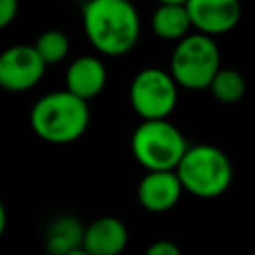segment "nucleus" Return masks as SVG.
Segmentation results:
<instances>
[{
	"mask_svg": "<svg viewBox=\"0 0 255 255\" xmlns=\"http://www.w3.org/2000/svg\"><path fill=\"white\" fill-rule=\"evenodd\" d=\"M82 26L90 44L106 56H124L139 40V14L131 0H88Z\"/></svg>",
	"mask_w": 255,
	"mask_h": 255,
	"instance_id": "nucleus-1",
	"label": "nucleus"
},
{
	"mask_svg": "<svg viewBox=\"0 0 255 255\" xmlns=\"http://www.w3.org/2000/svg\"><path fill=\"white\" fill-rule=\"evenodd\" d=\"M90 126L88 100L72 94L70 90H58L42 96L30 110L32 131L54 145H66L80 139Z\"/></svg>",
	"mask_w": 255,
	"mask_h": 255,
	"instance_id": "nucleus-2",
	"label": "nucleus"
},
{
	"mask_svg": "<svg viewBox=\"0 0 255 255\" xmlns=\"http://www.w3.org/2000/svg\"><path fill=\"white\" fill-rule=\"evenodd\" d=\"M183 189L199 199L223 195L233 179V167L223 149L213 143L189 145L175 167Z\"/></svg>",
	"mask_w": 255,
	"mask_h": 255,
	"instance_id": "nucleus-3",
	"label": "nucleus"
},
{
	"mask_svg": "<svg viewBox=\"0 0 255 255\" xmlns=\"http://www.w3.org/2000/svg\"><path fill=\"white\" fill-rule=\"evenodd\" d=\"M133 159L145 169H175L187 151L181 129L167 118L141 120L129 139Z\"/></svg>",
	"mask_w": 255,
	"mask_h": 255,
	"instance_id": "nucleus-4",
	"label": "nucleus"
},
{
	"mask_svg": "<svg viewBox=\"0 0 255 255\" xmlns=\"http://www.w3.org/2000/svg\"><path fill=\"white\" fill-rule=\"evenodd\" d=\"M203 32H189L181 38L169 58V72L185 90H207L221 68V54L213 40Z\"/></svg>",
	"mask_w": 255,
	"mask_h": 255,
	"instance_id": "nucleus-5",
	"label": "nucleus"
},
{
	"mask_svg": "<svg viewBox=\"0 0 255 255\" xmlns=\"http://www.w3.org/2000/svg\"><path fill=\"white\" fill-rule=\"evenodd\" d=\"M177 88L179 84L171 72L143 68L131 78L128 90L129 106L141 120L169 118L177 106Z\"/></svg>",
	"mask_w": 255,
	"mask_h": 255,
	"instance_id": "nucleus-6",
	"label": "nucleus"
},
{
	"mask_svg": "<svg viewBox=\"0 0 255 255\" xmlns=\"http://www.w3.org/2000/svg\"><path fill=\"white\" fill-rule=\"evenodd\" d=\"M46 68L34 44H14L0 54V86L8 92H28L40 84Z\"/></svg>",
	"mask_w": 255,
	"mask_h": 255,
	"instance_id": "nucleus-7",
	"label": "nucleus"
},
{
	"mask_svg": "<svg viewBox=\"0 0 255 255\" xmlns=\"http://www.w3.org/2000/svg\"><path fill=\"white\" fill-rule=\"evenodd\" d=\"M183 183L175 169H151L137 183V201L149 213H165L183 195Z\"/></svg>",
	"mask_w": 255,
	"mask_h": 255,
	"instance_id": "nucleus-8",
	"label": "nucleus"
},
{
	"mask_svg": "<svg viewBox=\"0 0 255 255\" xmlns=\"http://www.w3.org/2000/svg\"><path fill=\"white\" fill-rule=\"evenodd\" d=\"M193 30L221 36L231 32L241 20V0H187Z\"/></svg>",
	"mask_w": 255,
	"mask_h": 255,
	"instance_id": "nucleus-9",
	"label": "nucleus"
},
{
	"mask_svg": "<svg viewBox=\"0 0 255 255\" xmlns=\"http://www.w3.org/2000/svg\"><path fill=\"white\" fill-rule=\"evenodd\" d=\"M129 233L122 219L104 215L86 225L84 253L86 255H120L128 245Z\"/></svg>",
	"mask_w": 255,
	"mask_h": 255,
	"instance_id": "nucleus-10",
	"label": "nucleus"
},
{
	"mask_svg": "<svg viewBox=\"0 0 255 255\" xmlns=\"http://www.w3.org/2000/svg\"><path fill=\"white\" fill-rule=\"evenodd\" d=\"M106 82L108 70L104 62L96 56H80L72 60L66 68V90L88 102L102 94Z\"/></svg>",
	"mask_w": 255,
	"mask_h": 255,
	"instance_id": "nucleus-11",
	"label": "nucleus"
},
{
	"mask_svg": "<svg viewBox=\"0 0 255 255\" xmlns=\"http://www.w3.org/2000/svg\"><path fill=\"white\" fill-rule=\"evenodd\" d=\"M86 227L74 215H58L46 227L44 245L52 255H86L84 253Z\"/></svg>",
	"mask_w": 255,
	"mask_h": 255,
	"instance_id": "nucleus-12",
	"label": "nucleus"
},
{
	"mask_svg": "<svg viewBox=\"0 0 255 255\" xmlns=\"http://www.w3.org/2000/svg\"><path fill=\"white\" fill-rule=\"evenodd\" d=\"M193 30L191 16L185 4L157 2V8L151 14V32L169 42H179Z\"/></svg>",
	"mask_w": 255,
	"mask_h": 255,
	"instance_id": "nucleus-13",
	"label": "nucleus"
},
{
	"mask_svg": "<svg viewBox=\"0 0 255 255\" xmlns=\"http://www.w3.org/2000/svg\"><path fill=\"white\" fill-rule=\"evenodd\" d=\"M207 90L221 104H237L247 92V82L239 70L221 66L217 70V74L213 76Z\"/></svg>",
	"mask_w": 255,
	"mask_h": 255,
	"instance_id": "nucleus-14",
	"label": "nucleus"
},
{
	"mask_svg": "<svg viewBox=\"0 0 255 255\" xmlns=\"http://www.w3.org/2000/svg\"><path fill=\"white\" fill-rule=\"evenodd\" d=\"M34 46H36L38 54L42 56V60L48 66L60 64L62 60H66V56L70 52V40H68V36L62 30H56V28L44 30L36 38Z\"/></svg>",
	"mask_w": 255,
	"mask_h": 255,
	"instance_id": "nucleus-15",
	"label": "nucleus"
},
{
	"mask_svg": "<svg viewBox=\"0 0 255 255\" xmlns=\"http://www.w3.org/2000/svg\"><path fill=\"white\" fill-rule=\"evenodd\" d=\"M20 4L18 0H0V28L10 26L18 16Z\"/></svg>",
	"mask_w": 255,
	"mask_h": 255,
	"instance_id": "nucleus-16",
	"label": "nucleus"
},
{
	"mask_svg": "<svg viewBox=\"0 0 255 255\" xmlns=\"http://www.w3.org/2000/svg\"><path fill=\"white\" fill-rule=\"evenodd\" d=\"M145 253H147V255H179L181 249H179L173 241H169V239H157V241H153V243L147 247Z\"/></svg>",
	"mask_w": 255,
	"mask_h": 255,
	"instance_id": "nucleus-17",
	"label": "nucleus"
},
{
	"mask_svg": "<svg viewBox=\"0 0 255 255\" xmlns=\"http://www.w3.org/2000/svg\"><path fill=\"white\" fill-rule=\"evenodd\" d=\"M4 227H6V207L0 203V235L4 233Z\"/></svg>",
	"mask_w": 255,
	"mask_h": 255,
	"instance_id": "nucleus-18",
	"label": "nucleus"
},
{
	"mask_svg": "<svg viewBox=\"0 0 255 255\" xmlns=\"http://www.w3.org/2000/svg\"><path fill=\"white\" fill-rule=\"evenodd\" d=\"M157 2H173V4H185L187 0H157Z\"/></svg>",
	"mask_w": 255,
	"mask_h": 255,
	"instance_id": "nucleus-19",
	"label": "nucleus"
}]
</instances>
